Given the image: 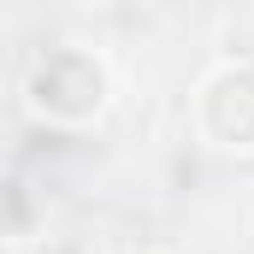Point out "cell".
<instances>
[{
    "instance_id": "obj_1",
    "label": "cell",
    "mask_w": 254,
    "mask_h": 254,
    "mask_svg": "<svg viewBox=\"0 0 254 254\" xmlns=\"http://www.w3.org/2000/svg\"><path fill=\"white\" fill-rule=\"evenodd\" d=\"M113 101V71L95 48H77V42H60V48H42L30 71H24V107L30 119L54 130H83L95 125Z\"/></svg>"
},
{
    "instance_id": "obj_2",
    "label": "cell",
    "mask_w": 254,
    "mask_h": 254,
    "mask_svg": "<svg viewBox=\"0 0 254 254\" xmlns=\"http://www.w3.org/2000/svg\"><path fill=\"white\" fill-rule=\"evenodd\" d=\"M201 136L225 154H254V65H219L195 95Z\"/></svg>"
},
{
    "instance_id": "obj_3",
    "label": "cell",
    "mask_w": 254,
    "mask_h": 254,
    "mask_svg": "<svg viewBox=\"0 0 254 254\" xmlns=\"http://www.w3.org/2000/svg\"><path fill=\"white\" fill-rule=\"evenodd\" d=\"M119 254H160V249H119Z\"/></svg>"
}]
</instances>
